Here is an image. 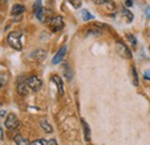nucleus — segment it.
Returning <instances> with one entry per match:
<instances>
[{
  "label": "nucleus",
  "instance_id": "obj_6",
  "mask_svg": "<svg viewBox=\"0 0 150 145\" xmlns=\"http://www.w3.org/2000/svg\"><path fill=\"white\" fill-rule=\"evenodd\" d=\"M19 125H20V121L19 119H18V116L15 114H13V113H9L7 115V118H6V121H5L6 128H8V129H15V128L19 127Z\"/></svg>",
  "mask_w": 150,
  "mask_h": 145
},
{
  "label": "nucleus",
  "instance_id": "obj_11",
  "mask_svg": "<svg viewBox=\"0 0 150 145\" xmlns=\"http://www.w3.org/2000/svg\"><path fill=\"white\" fill-rule=\"evenodd\" d=\"M51 80L56 83L57 88H58V92H59V94L60 96H62L64 94V84H62V81H61V78L58 76V75H53L52 77H51Z\"/></svg>",
  "mask_w": 150,
  "mask_h": 145
},
{
  "label": "nucleus",
  "instance_id": "obj_21",
  "mask_svg": "<svg viewBox=\"0 0 150 145\" xmlns=\"http://www.w3.org/2000/svg\"><path fill=\"white\" fill-rule=\"evenodd\" d=\"M126 37L128 38V40L131 42L133 46H136V39H135V37L133 36V35H131V34H127V35H126Z\"/></svg>",
  "mask_w": 150,
  "mask_h": 145
},
{
  "label": "nucleus",
  "instance_id": "obj_10",
  "mask_svg": "<svg viewBox=\"0 0 150 145\" xmlns=\"http://www.w3.org/2000/svg\"><path fill=\"white\" fill-rule=\"evenodd\" d=\"M62 72H64V76L67 78V81H72L73 78V70H72V67L69 63H64L62 66Z\"/></svg>",
  "mask_w": 150,
  "mask_h": 145
},
{
  "label": "nucleus",
  "instance_id": "obj_1",
  "mask_svg": "<svg viewBox=\"0 0 150 145\" xmlns=\"http://www.w3.org/2000/svg\"><path fill=\"white\" fill-rule=\"evenodd\" d=\"M21 38H22V34L19 31H13L11 32L8 37H7V42L9 44L11 47H13L14 50L16 51H21L22 50V42H21Z\"/></svg>",
  "mask_w": 150,
  "mask_h": 145
},
{
  "label": "nucleus",
  "instance_id": "obj_17",
  "mask_svg": "<svg viewBox=\"0 0 150 145\" xmlns=\"http://www.w3.org/2000/svg\"><path fill=\"white\" fill-rule=\"evenodd\" d=\"M66 1H67L68 4H71L75 9H77V8H80V7L82 6V1H81V0H66Z\"/></svg>",
  "mask_w": 150,
  "mask_h": 145
},
{
  "label": "nucleus",
  "instance_id": "obj_20",
  "mask_svg": "<svg viewBox=\"0 0 150 145\" xmlns=\"http://www.w3.org/2000/svg\"><path fill=\"white\" fill-rule=\"evenodd\" d=\"M88 34H89V35H95V36H99V35L102 34V31H100L99 29H97V28H96V29H95V28H91Z\"/></svg>",
  "mask_w": 150,
  "mask_h": 145
},
{
  "label": "nucleus",
  "instance_id": "obj_23",
  "mask_svg": "<svg viewBox=\"0 0 150 145\" xmlns=\"http://www.w3.org/2000/svg\"><path fill=\"white\" fill-rule=\"evenodd\" d=\"M8 0H0V11H4L7 7Z\"/></svg>",
  "mask_w": 150,
  "mask_h": 145
},
{
  "label": "nucleus",
  "instance_id": "obj_19",
  "mask_svg": "<svg viewBox=\"0 0 150 145\" xmlns=\"http://www.w3.org/2000/svg\"><path fill=\"white\" fill-rule=\"evenodd\" d=\"M30 145H50V144H49V141H46V139H37V141H34L33 143H30Z\"/></svg>",
  "mask_w": 150,
  "mask_h": 145
},
{
  "label": "nucleus",
  "instance_id": "obj_26",
  "mask_svg": "<svg viewBox=\"0 0 150 145\" xmlns=\"http://www.w3.org/2000/svg\"><path fill=\"white\" fill-rule=\"evenodd\" d=\"M143 77H144L146 80H149V81H150V70H147V72H144V75H143Z\"/></svg>",
  "mask_w": 150,
  "mask_h": 145
},
{
  "label": "nucleus",
  "instance_id": "obj_7",
  "mask_svg": "<svg viewBox=\"0 0 150 145\" xmlns=\"http://www.w3.org/2000/svg\"><path fill=\"white\" fill-rule=\"evenodd\" d=\"M29 85H28V82L27 80L22 78L18 82V87H16V90H18V93L20 96H27L28 92H29Z\"/></svg>",
  "mask_w": 150,
  "mask_h": 145
},
{
  "label": "nucleus",
  "instance_id": "obj_13",
  "mask_svg": "<svg viewBox=\"0 0 150 145\" xmlns=\"http://www.w3.org/2000/svg\"><path fill=\"white\" fill-rule=\"evenodd\" d=\"M24 12H25V7L22 6V5H19V4L14 5L13 8H12V14L13 15H20V14H22Z\"/></svg>",
  "mask_w": 150,
  "mask_h": 145
},
{
  "label": "nucleus",
  "instance_id": "obj_18",
  "mask_svg": "<svg viewBox=\"0 0 150 145\" xmlns=\"http://www.w3.org/2000/svg\"><path fill=\"white\" fill-rule=\"evenodd\" d=\"M82 18L84 21H89V20H93L94 18V15H91L87 9H83L82 11Z\"/></svg>",
  "mask_w": 150,
  "mask_h": 145
},
{
  "label": "nucleus",
  "instance_id": "obj_14",
  "mask_svg": "<svg viewBox=\"0 0 150 145\" xmlns=\"http://www.w3.org/2000/svg\"><path fill=\"white\" fill-rule=\"evenodd\" d=\"M39 125H40V127L42 129L45 131V132H47V134H50V132H52L53 131V128L52 126L46 121V120H40V122H39Z\"/></svg>",
  "mask_w": 150,
  "mask_h": 145
},
{
  "label": "nucleus",
  "instance_id": "obj_5",
  "mask_svg": "<svg viewBox=\"0 0 150 145\" xmlns=\"http://www.w3.org/2000/svg\"><path fill=\"white\" fill-rule=\"evenodd\" d=\"M27 82H28L29 88L34 91V92H37V91H39L42 89L43 82H42V80H40L38 76H35V75H34V76L29 77V78L27 80Z\"/></svg>",
  "mask_w": 150,
  "mask_h": 145
},
{
  "label": "nucleus",
  "instance_id": "obj_16",
  "mask_svg": "<svg viewBox=\"0 0 150 145\" xmlns=\"http://www.w3.org/2000/svg\"><path fill=\"white\" fill-rule=\"evenodd\" d=\"M121 13H122V15H124L125 18L128 20V22H132V21H133L134 16H133V14L131 13V11H128V9L125 8V7H122V8H121Z\"/></svg>",
  "mask_w": 150,
  "mask_h": 145
},
{
  "label": "nucleus",
  "instance_id": "obj_3",
  "mask_svg": "<svg viewBox=\"0 0 150 145\" xmlns=\"http://www.w3.org/2000/svg\"><path fill=\"white\" fill-rule=\"evenodd\" d=\"M35 15H36V18L40 21V22H47V21H50L51 18H52V13H51V11H49V9H46V8H44V7H40L38 11L35 12Z\"/></svg>",
  "mask_w": 150,
  "mask_h": 145
},
{
  "label": "nucleus",
  "instance_id": "obj_25",
  "mask_svg": "<svg viewBox=\"0 0 150 145\" xmlns=\"http://www.w3.org/2000/svg\"><path fill=\"white\" fill-rule=\"evenodd\" d=\"M96 5H103V4H105L108 0H93Z\"/></svg>",
  "mask_w": 150,
  "mask_h": 145
},
{
  "label": "nucleus",
  "instance_id": "obj_4",
  "mask_svg": "<svg viewBox=\"0 0 150 145\" xmlns=\"http://www.w3.org/2000/svg\"><path fill=\"white\" fill-rule=\"evenodd\" d=\"M115 50H117V53L120 55L121 58H127V59H131L132 53L129 51V49L121 42H117L115 44Z\"/></svg>",
  "mask_w": 150,
  "mask_h": 145
},
{
  "label": "nucleus",
  "instance_id": "obj_31",
  "mask_svg": "<svg viewBox=\"0 0 150 145\" xmlns=\"http://www.w3.org/2000/svg\"><path fill=\"white\" fill-rule=\"evenodd\" d=\"M0 87H1V84H0Z\"/></svg>",
  "mask_w": 150,
  "mask_h": 145
},
{
  "label": "nucleus",
  "instance_id": "obj_9",
  "mask_svg": "<svg viewBox=\"0 0 150 145\" xmlns=\"http://www.w3.org/2000/svg\"><path fill=\"white\" fill-rule=\"evenodd\" d=\"M29 56H30L33 60L40 61V60L45 59V56H46V51H44V50H36V51H34L33 53H30Z\"/></svg>",
  "mask_w": 150,
  "mask_h": 145
},
{
  "label": "nucleus",
  "instance_id": "obj_8",
  "mask_svg": "<svg viewBox=\"0 0 150 145\" xmlns=\"http://www.w3.org/2000/svg\"><path fill=\"white\" fill-rule=\"evenodd\" d=\"M66 52H67V46H62V47L58 51V53L54 55V58L52 59V63H53V65H58L59 62H61V60L64 59Z\"/></svg>",
  "mask_w": 150,
  "mask_h": 145
},
{
  "label": "nucleus",
  "instance_id": "obj_27",
  "mask_svg": "<svg viewBox=\"0 0 150 145\" xmlns=\"http://www.w3.org/2000/svg\"><path fill=\"white\" fill-rule=\"evenodd\" d=\"M4 138H5L4 130H2V128H0V141H4Z\"/></svg>",
  "mask_w": 150,
  "mask_h": 145
},
{
  "label": "nucleus",
  "instance_id": "obj_22",
  "mask_svg": "<svg viewBox=\"0 0 150 145\" xmlns=\"http://www.w3.org/2000/svg\"><path fill=\"white\" fill-rule=\"evenodd\" d=\"M42 7V0H36V2H35V5H34V12H36V11H38L39 8Z\"/></svg>",
  "mask_w": 150,
  "mask_h": 145
},
{
  "label": "nucleus",
  "instance_id": "obj_29",
  "mask_svg": "<svg viewBox=\"0 0 150 145\" xmlns=\"http://www.w3.org/2000/svg\"><path fill=\"white\" fill-rule=\"evenodd\" d=\"M126 5H127V6H132V5H133V2H132V0H127V2H126Z\"/></svg>",
  "mask_w": 150,
  "mask_h": 145
},
{
  "label": "nucleus",
  "instance_id": "obj_2",
  "mask_svg": "<svg viewBox=\"0 0 150 145\" xmlns=\"http://www.w3.org/2000/svg\"><path fill=\"white\" fill-rule=\"evenodd\" d=\"M49 25H50V29L53 32H59L65 27L64 18H61V16H52V18L49 21Z\"/></svg>",
  "mask_w": 150,
  "mask_h": 145
},
{
  "label": "nucleus",
  "instance_id": "obj_30",
  "mask_svg": "<svg viewBox=\"0 0 150 145\" xmlns=\"http://www.w3.org/2000/svg\"><path fill=\"white\" fill-rule=\"evenodd\" d=\"M5 114H6V111H1V112H0V115H1V116L5 115Z\"/></svg>",
  "mask_w": 150,
  "mask_h": 145
},
{
  "label": "nucleus",
  "instance_id": "obj_28",
  "mask_svg": "<svg viewBox=\"0 0 150 145\" xmlns=\"http://www.w3.org/2000/svg\"><path fill=\"white\" fill-rule=\"evenodd\" d=\"M146 15H147V18H150V7L147 8V11H146Z\"/></svg>",
  "mask_w": 150,
  "mask_h": 145
},
{
  "label": "nucleus",
  "instance_id": "obj_12",
  "mask_svg": "<svg viewBox=\"0 0 150 145\" xmlns=\"http://www.w3.org/2000/svg\"><path fill=\"white\" fill-rule=\"evenodd\" d=\"M81 122H82V127H83V130H84V139H86L87 142H89V141H90V138H91L90 127H89V125H88L83 119L81 120Z\"/></svg>",
  "mask_w": 150,
  "mask_h": 145
},
{
  "label": "nucleus",
  "instance_id": "obj_24",
  "mask_svg": "<svg viewBox=\"0 0 150 145\" xmlns=\"http://www.w3.org/2000/svg\"><path fill=\"white\" fill-rule=\"evenodd\" d=\"M133 75H134V83L135 85H139V78H137V72L135 70V68H133Z\"/></svg>",
  "mask_w": 150,
  "mask_h": 145
},
{
  "label": "nucleus",
  "instance_id": "obj_15",
  "mask_svg": "<svg viewBox=\"0 0 150 145\" xmlns=\"http://www.w3.org/2000/svg\"><path fill=\"white\" fill-rule=\"evenodd\" d=\"M14 141H15L16 145H30L29 141L25 139L24 137H22L21 135H16V136L14 137Z\"/></svg>",
  "mask_w": 150,
  "mask_h": 145
}]
</instances>
